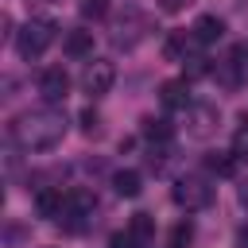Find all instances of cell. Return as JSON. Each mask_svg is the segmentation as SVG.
Listing matches in <instances>:
<instances>
[{"label": "cell", "mask_w": 248, "mask_h": 248, "mask_svg": "<svg viewBox=\"0 0 248 248\" xmlns=\"http://www.w3.org/2000/svg\"><path fill=\"white\" fill-rule=\"evenodd\" d=\"M112 81H116V66L105 58H93L81 70V93H89V97H105L112 89Z\"/></svg>", "instance_id": "5"}, {"label": "cell", "mask_w": 248, "mask_h": 248, "mask_svg": "<svg viewBox=\"0 0 248 248\" xmlns=\"http://www.w3.org/2000/svg\"><path fill=\"white\" fill-rule=\"evenodd\" d=\"M217 120H221V112H217V105H205V101H194V105L186 108V132H190L194 140H209V136L217 132Z\"/></svg>", "instance_id": "6"}, {"label": "cell", "mask_w": 248, "mask_h": 248, "mask_svg": "<svg viewBox=\"0 0 248 248\" xmlns=\"http://www.w3.org/2000/svg\"><path fill=\"white\" fill-rule=\"evenodd\" d=\"M221 78H225V85H244L248 81V43H236L229 50V58L221 66Z\"/></svg>", "instance_id": "8"}, {"label": "cell", "mask_w": 248, "mask_h": 248, "mask_svg": "<svg viewBox=\"0 0 248 248\" xmlns=\"http://www.w3.org/2000/svg\"><path fill=\"white\" fill-rule=\"evenodd\" d=\"M190 240H194V225H190V221H178L174 232H170V248H186Z\"/></svg>", "instance_id": "19"}, {"label": "cell", "mask_w": 248, "mask_h": 248, "mask_svg": "<svg viewBox=\"0 0 248 248\" xmlns=\"http://www.w3.org/2000/svg\"><path fill=\"white\" fill-rule=\"evenodd\" d=\"M240 248H244V244H240Z\"/></svg>", "instance_id": "25"}, {"label": "cell", "mask_w": 248, "mask_h": 248, "mask_svg": "<svg viewBox=\"0 0 248 248\" xmlns=\"http://www.w3.org/2000/svg\"><path fill=\"white\" fill-rule=\"evenodd\" d=\"M54 43V23H46V19H27L19 31H16V50H19V58H39L46 46Z\"/></svg>", "instance_id": "3"}, {"label": "cell", "mask_w": 248, "mask_h": 248, "mask_svg": "<svg viewBox=\"0 0 248 248\" xmlns=\"http://www.w3.org/2000/svg\"><path fill=\"white\" fill-rule=\"evenodd\" d=\"M182 66H186V74H190V78L209 74V58H205V54H198V50H194V54H186V62H182Z\"/></svg>", "instance_id": "18"}, {"label": "cell", "mask_w": 248, "mask_h": 248, "mask_svg": "<svg viewBox=\"0 0 248 248\" xmlns=\"http://www.w3.org/2000/svg\"><path fill=\"white\" fill-rule=\"evenodd\" d=\"M108 248H140V240L124 229V232H112V236H108Z\"/></svg>", "instance_id": "21"}, {"label": "cell", "mask_w": 248, "mask_h": 248, "mask_svg": "<svg viewBox=\"0 0 248 248\" xmlns=\"http://www.w3.org/2000/svg\"><path fill=\"white\" fill-rule=\"evenodd\" d=\"M240 240H244V244H248V229H240Z\"/></svg>", "instance_id": "24"}, {"label": "cell", "mask_w": 248, "mask_h": 248, "mask_svg": "<svg viewBox=\"0 0 248 248\" xmlns=\"http://www.w3.org/2000/svg\"><path fill=\"white\" fill-rule=\"evenodd\" d=\"M186 4H190V0H159V8H163V12H182Z\"/></svg>", "instance_id": "23"}, {"label": "cell", "mask_w": 248, "mask_h": 248, "mask_svg": "<svg viewBox=\"0 0 248 248\" xmlns=\"http://www.w3.org/2000/svg\"><path fill=\"white\" fill-rule=\"evenodd\" d=\"M128 232H132V236L140 240V248H143V244H151V236H155V221H151L147 213H136V217L128 221Z\"/></svg>", "instance_id": "15"}, {"label": "cell", "mask_w": 248, "mask_h": 248, "mask_svg": "<svg viewBox=\"0 0 248 248\" xmlns=\"http://www.w3.org/2000/svg\"><path fill=\"white\" fill-rule=\"evenodd\" d=\"M62 50H66L70 58H89V54H93V31H85V27L66 31V35H62Z\"/></svg>", "instance_id": "9"}, {"label": "cell", "mask_w": 248, "mask_h": 248, "mask_svg": "<svg viewBox=\"0 0 248 248\" xmlns=\"http://www.w3.org/2000/svg\"><path fill=\"white\" fill-rule=\"evenodd\" d=\"M147 31H151V19H147L143 12H136V8H124V16L116 19V35H112V43L124 46V50H132L136 43L147 39Z\"/></svg>", "instance_id": "4"}, {"label": "cell", "mask_w": 248, "mask_h": 248, "mask_svg": "<svg viewBox=\"0 0 248 248\" xmlns=\"http://www.w3.org/2000/svg\"><path fill=\"white\" fill-rule=\"evenodd\" d=\"M159 101H163L167 108H190V105H194L186 81H163V85H159Z\"/></svg>", "instance_id": "10"}, {"label": "cell", "mask_w": 248, "mask_h": 248, "mask_svg": "<svg viewBox=\"0 0 248 248\" xmlns=\"http://www.w3.org/2000/svg\"><path fill=\"white\" fill-rule=\"evenodd\" d=\"M213 194H217V186H213L205 174H182V178L174 182V190H170L174 205H182L186 213L209 209V205H213Z\"/></svg>", "instance_id": "2"}, {"label": "cell", "mask_w": 248, "mask_h": 248, "mask_svg": "<svg viewBox=\"0 0 248 248\" xmlns=\"http://www.w3.org/2000/svg\"><path fill=\"white\" fill-rule=\"evenodd\" d=\"M221 35H225V23H221L217 16H202V19L194 23V39H198L202 46H205V43H217Z\"/></svg>", "instance_id": "12"}, {"label": "cell", "mask_w": 248, "mask_h": 248, "mask_svg": "<svg viewBox=\"0 0 248 248\" xmlns=\"http://www.w3.org/2000/svg\"><path fill=\"white\" fill-rule=\"evenodd\" d=\"M12 136L27 151H46V147L62 143V136H66V112L58 105H39V108L23 112L12 124Z\"/></svg>", "instance_id": "1"}, {"label": "cell", "mask_w": 248, "mask_h": 248, "mask_svg": "<svg viewBox=\"0 0 248 248\" xmlns=\"http://www.w3.org/2000/svg\"><path fill=\"white\" fill-rule=\"evenodd\" d=\"M232 155H236V159H248V124L236 128V136H232Z\"/></svg>", "instance_id": "20"}, {"label": "cell", "mask_w": 248, "mask_h": 248, "mask_svg": "<svg viewBox=\"0 0 248 248\" xmlns=\"http://www.w3.org/2000/svg\"><path fill=\"white\" fill-rule=\"evenodd\" d=\"M205 167H209L213 174H232V170H236V159H232V151H213V155L205 159Z\"/></svg>", "instance_id": "16"}, {"label": "cell", "mask_w": 248, "mask_h": 248, "mask_svg": "<svg viewBox=\"0 0 248 248\" xmlns=\"http://www.w3.org/2000/svg\"><path fill=\"white\" fill-rule=\"evenodd\" d=\"M39 93H43L46 105L66 101V93H70V74H66L62 66H46V70L39 74Z\"/></svg>", "instance_id": "7"}, {"label": "cell", "mask_w": 248, "mask_h": 248, "mask_svg": "<svg viewBox=\"0 0 248 248\" xmlns=\"http://www.w3.org/2000/svg\"><path fill=\"white\" fill-rule=\"evenodd\" d=\"M97 124H101V116H97L93 108H85V112H81V128H85V132H97Z\"/></svg>", "instance_id": "22"}, {"label": "cell", "mask_w": 248, "mask_h": 248, "mask_svg": "<svg viewBox=\"0 0 248 248\" xmlns=\"http://www.w3.org/2000/svg\"><path fill=\"white\" fill-rule=\"evenodd\" d=\"M112 190H116L120 198H136V194L143 190L140 170H116V174H112Z\"/></svg>", "instance_id": "13"}, {"label": "cell", "mask_w": 248, "mask_h": 248, "mask_svg": "<svg viewBox=\"0 0 248 248\" xmlns=\"http://www.w3.org/2000/svg\"><path fill=\"white\" fill-rule=\"evenodd\" d=\"M35 209H39V217H62V209H66V194L46 186V190L35 194Z\"/></svg>", "instance_id": "11"}, {"label": "cell", "mask_w": 248, "mask_h": 248, "mask_svg": "<svg viewBox=\"0 0 248 248\" xmlns=\"http://www.w3.org/2000/svg\"><path fill=\"white\" fill-rule=\"evenodd\" d=\"M143 136H147V140H151V143L159 147V143H170L174 128H170V124H167L163 116H147V120H143Z\"/></svg>", "instance_id": "14"}, {"label": "cell", "mask_w": 248, "mask_h": 248, "mask_svg": "<svg viewBox=\"0 0 248 248\" xmlns=\"http://www.w3.org/2000/svg\"><path fill=\"white\" fill-rule=\"evenodd\" d=\"M78 12H81V19H93V23H97V19L108 16V0H81Z\"/></svg>", "instance_id": "17"}]
</instances>
